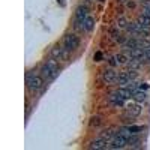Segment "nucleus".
Listing matches in <instances>:
<instances>
[{"instance_id": "8", "label": "nucleus", "mask_w": 150, "mask_h": 150, "mask_svg": "<svg viewBox=\"0 0 150 150\" xmlns=\"http://www.w3.org/2000/svg\"><path fill=\"white\" fill-rule=\"evenodd\" d=\"M102 77H104V81H105V83L112 84V83L117 80V72H114L112 69H105L104 74H102Z\"/></svg>"}, {"instance_id": "21", "label": "nucleus", "mask_w": 150, "mask_h": 150, "mask_svg": "<svg viewBox=\"0 0 150 150\" xmlns=\"http://www.w3.org/2000/svg\"><path fill=\"white\" fill-rule=\"evenodd\" d=\"M117 24H119V27H128L126 26V20H125V18H119V21H117Z\"/></svg>"}, {"instance_id": "11", "label": "nucleus", "mask_w": 150, "mask_h": 150, "mask_svg": "<svg viewBox=\"0 0 150 150\" xmlns=\"http://www.w3.org/2000/svg\"><path fill=\"white\" fill-rule=\"evenodd\" d=\"M93 27H95V20H93V17L87 15V18L83 21V29H84L86 32H92Z\"/></svg>"}, {"instance_id": "17", "label": "nucleus", "mask_w": 150, "mask_h": 150, "mask_svg": "<svg viewBox=\"0 0 150 150\" xmlns=\"http://www.w3.org/2000/svg\"><path fill=\"white\" fill-rule=\"evenodd\" d=\"M128 60H129V59H128L126 56H123V54H117V56H116V62H117L119 65H126Z\"/></svg>"}, {"instance_id": "9", "label": "nucleus", "mask_w": 150, "mask_h": 150, "mask_svg": "<svg viewBox=\"0 0 150 150\" xmlns=\"http://www.w3.org/2000/svg\"><path fill=\"white\" fill-rule=\"evenodd\" d=\"M107 144H108V141L99 137L98 140L92 141V144H90V149H95V150H98V149H108V146H107Z\"/></svg>"}, {"instance_id": "24", "label": "nucleus", "mask_w": 150, "mask_h": 150, "mask_svg": "<svg viewBox=\"0 0 150 150\" xmlns=\"http://www.w3.org/2000/svg\"><path fill=\"white\" fill-rule=\"evenodd\" d=\"M101 57H102V54H101V53H98V54H96V62L101 60Z\"/></svg>"}, {"instance_id": "13", "label": "nucleus", "mask_w": 150, "mask_h": 150, "mask_svg": "<svg viewBox=\"0 0 150 150\" xmlns=\"http://www.w3.org/2000/svg\"><path fill=\"white\" fill-rule=\"evenodd\" d=\"M126 65L129 66V69H131V71H137V69H138V68H140V66L143 65V62L137 60V59H131V60L128 62Z\"/></svg>"}, {"instance_id": "20", "label": "nucleus", "mask_w": 150, "mask_h": 150, "mask_svg": "<svg viewBox=\"0 0 150 150\" xmlns=\"http://www.w3.org/2000/svg\"><path fill=\"white\" fill-rule=\"evenodd\" d=\"M128 128H129V131L132 134H138V132L143 131V126H128Z\"/></svg>"}, {"instance_id": "16", "label": "nucleus", "mask_w": 150, "mask_h": 150, "mask_svg": "<svg viewBox=\"0 0 150 150\" xmlns=\"http://www.w3.org/2000/svg\"><path fill=\"white\" fill-rule=\"evenodd\" d=\"M138 24H140L141 27H150V18L146 17V15H141L138 18Z\"/></svg>"}, {"instance_id": "19", "label": "nucleus", "mask_w": 150, "mask_h": 150, "mask_svg": "<svg viewBox=\"0 0 150 150\" xmlns=\"http://www.w3.org/2000/svg\"><path fill=\"white\" fill-rule=\"evenodd\" d=\"M119 134H120V135H123L125 138H129V137L132 135V132L129 131V128H128V126H125V128H122V129L119 131Z\"/></svg>"}, {"instance_id": "12", "label": "nucleus", "mask_w": 150, "mask_h": 150, "mask_svg": "<svg viewBox=\"0 0 150 150\" xmlns=\"http://www.w3.org/2000/svg\"><path fill=\"white\" fill-rule=\"evenodd\" d=\"M132 98L135 99V101H138V102H143V101H146V92H141L140 89H137L132 93Z\"/></svg>"}, {"instance_id": "5", "label": "nucleus", "mask_w": 150, "mask_h": 150, "mask_svg": "<svg viewBox=\"0 0 150 150\" xmlns=\"http://www.w3.org/2000/svg\"><path fill=\"white\" fill-rule=\"evenodd\" d=\"M51 56L57 60H66V56H68V50L66 48H62L60 45H56L53 50H51Z\"/></svg>"}, {"instance_id": "3", "label": "nucleus", "mask_w": 150, "mask_h": 150, "mask_svg": "<svg viewBox=\"0 0 150 150\" xmlns=\"http://www.w3.org/2000/svg\"><path fill=\"white\" fill-rule=\"evenodd\" d=\"M63 44H65V48L68 50V51H74L75 48H78V45H80V39L75 35H66L65 38H63Z\"/></svg>"}, {"instance_id": "23", "label": "nucleus", "mask_w": 150, "mask_h": 150, "mask_svg": "<svg viewBox=\"0 0 150 150\" xmlns=\"http://www.w3.org/2000/svg\"><path fill=\"white\" fill-rule=\"evenodd\" d=\"M146 56H147V59L150 60V48H146Z\"/></svg>"}, {"instance_id": "7", "label": "nucleus", "mask_w": 150, "mask_h": 150, "mask_svg": "<svg viewBox=\"0 0 150 150\" xmlns=\"http://www.w3.org/2000/svg\"><path fill=\"white\" fill-rule=\"evenodd\" d=\"M86 18H87V8L86 6H78L77 8V12H75V21L81 23V26H83V21Z\"/></svg>"}, {"instance_id": "2", "label": "nucleus", "mask_w": 150, "mask_h": 150, "mask_svg": "<svg viewBox=\"0 0 150 150\" xmlns=\"http://www.w3.org/2000/svg\"><path fill=\"white\" fill-rule=\"evenodd\" d=\"M26 84H27V87L30 90H39L44 86V80L41 77H38V75H27Z\"/></svg>"}, {"instance_id": "14", "label": "nucleus", "mask_w": 150, "mask_h": 150, "mask_svg": "<svg viewBox=\"0 0 150 150\" xmlns=\"http://www.w3.org/2000/svg\"><path fill=\"white\" fill-rule=\"evenodd\" d=\"M126 112H128V114H131V116H138L140 112H141V108L138 105H129L128 110H126Z\"/></svg>"}, {"instance_id": "18", "label": "nucleus", "mask_w": 150, "mask_h": 150, "mask_svg": "<svg viewBox=\"0 0 150 150\" xmlns=\"http://www.w3.org/2000/svg\"><path fill=\"white\" fill-rule=\"evenodd\" d=\"M143 8H144V11H143V15H146V17H149L150 18V2H143Z\"/></svg>"}, {"instance_id": "15", "label": "nucleus", "mask_w": 150, "mask_h": 150, "mask_svg": "<svg viewBox=\"0 0 150 150\" xmlns=\"http://www.w3.org/2000/svg\"><path fill=\"white\" fill-rule=\"evenodd\" d=\"M116 137V134H114V131L112 129H107V131H104L102 134H101V138H104V140H112Z\"/></svg>"}, {"instance_id": "6", "label": "nucleus", "mask_w": 150, "mask_h": 150, "mask_svg": "<svg viewBox=\"0 0 150 150\" xmlns=\"http://www.w3.org/2000/svg\"><path fill=\"white\" fill-rule=\"evenodd\" d=\"M108 99H110V102L112 104V105H119V107H122L123 104H125V98L119 90L117 92H114V93H110V96H108Z\"/></svg>"}, {"instance_id": "1", "label": "nucleus", "mask_w": 150, "mask_h": 150, "mask_svg": "<svg viewBox=\"0 0 150 150\" xmlns=\"http://www.w3.org/2000/svg\"><path fill=\"white\" fill-rule=\"evenodd\" d=\"M42 75L45 80H54L57 77V63L56 60H48L42 68Z\"/></svg>"}, {"instance_id": "4", "label": "nucleus", "mask_w": 150, "mask_h": 150, "mask_svg": "<svg viewBox=\"0 0 150 150\" xmlns=\"http://www.w3.org/2000/svg\"><path fill=\"white\" fill-rule=\"evenodd\" d=\"M126 144H128V138H125L123 135L117 134L112 138V143H111V146H108V149H123V147H126Z\"/></svg>"}, {"instance_id": "10", "label": "nucleus", "mask_w": 150, "mask_h": 150, "mask_svg": "<svg viewBox=\"0 0 150 150\" xmlns=\"http://www.w3.org/2000/svg\"><path fill=\"white\" fill-rule=\"evenodd\" d=\"M131 83V77H129V74L128 72H120L117 75V84L120 86H128Z\"/></svg>"}, {"instance_id": "22", "label": "nucleus", "mask_w": 150, "mask_h": 150, "mask_svg": "<svg viewBox=\"0 0 150 150\" xmlns=\"http://www.w3.org/2000/svg\"><path fill=\"white\" fill-rule=\"evenodd\" d=\"M99 123H101V119H99V117H92V122H90L92 126H93V125L96 126V125H99Z\"/></svg>"}]
</instances>
